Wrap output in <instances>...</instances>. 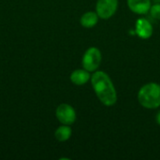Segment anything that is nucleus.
Returning <instances> with one entry per match:
<instances>
[{
  "mask_svg": "<svg viewBox=\"0 0 160 160\" xmlns=\"http://www.w3.org/2000/svg\"><path fill=\"white\" fill-rule=\"evenodd\" d=\"M92 87L99 101L107 106H113L117 101V93L110 76L100 70H96L91 76Z\"/></svg>",
  "mask_w": 160,
  "mask_h": 160,
  "instance_id": "1",
  "label": "nucleus"
},
{
  "mask_svg": "<svg viewBox=\"0 0 160 160\" xmlns=\"http://www.w3.org/2000/svg\"><path fill=\"white\" fill-rule=\"evenodd\" d=\"M138 101L145 109L153 110L160 107V84L149 82L138 92Z\"/></svg>",
  "mask_w": 160,
  "mask_h": 160,
  "instance_id": "2",
  "label": "nucleus"
},
{
  "mask_svg": "<svg viewBox=\"0 0 160 160\" xmlns=\"http://www.w3.org/2000/svg\"><path fill=\"white\" fill-rule=\"evenodd\" d=\"M102 60L101 52L97 47L88 48L82 59V68L89 72H95L100 66Z\"/></svg>",
  "mask_w": 160,
  "mask_h": 160,
  "instance_id": "3",
  "label": "nucleus"
},
{
  "mask_svg": "<svg viewBox=\"0 0 160 160\" xmlns=\"http://www.w3.org/2000/svg\"><path fill=\"white\" fill-rule=\"evenodd\" d=\"M55 116L62 125H68V126H71L72 124H74L77 119V115L74 108L67 103L60 104L56 108Z\"/></svg>",
  "mask_w": 160,
  "mask_h": 160,
  "instance_id": "4",
  "label": "nucleus"
},
{
  "mask_svg": "<svg viewBox=\"0 0 160 160\" xmlns=\"http://www.w3.org/2000/svg\"><path fill=\"white\" fill-rule=\"evenodd\" d=\"M118 8V0H98L96 12L100 19L108 20L112 18Z\"/></svg>",
  "mask_w": 160,
  "mask_h": 160,
  "instance_id": "5",
  "label": "nucleus"
},
{
  "mask_svg": "<svg viewBox=\"0 0 160 160\" xmlns=\"http://www.w3.org/2000/svg\"><path fill=\"white\" fill-rule=\"evenodd\" d=\"M136 34L143 39H147L153 35V25L145 18H140L136 21Z\"/></svg>",
  "mask_w": 160,
  "mask_h": 160,
  "instance_id": "6",
  "label": "nucleus"
},
{
  "mask_svg": "<svg viewBox=\"0 0 160 160\" xmlns=\"http://www.w3.org/2000/svg\"><path fill=\"white\" fill-rule=\"evenodd\" d=\"M129 9L140 15H143L149 12L151 8V0H127Z\"/></svg>",
  "mask_w": 160,
  "mask_h": 160,
  "instance_id": "7",
  "label": "nucleus"
},
{
  "mask_svg": "<svg viewBox=\"0 0 160 160\" xmlns=\"http://www.w3.org/2000/svg\"><path fill=\"white\" fill-rule=\"evenodd\" d=\"M89 80H91L90 72L87 71L84 68H79L75 69L70 74V81L75 85H83L85 84Z\"/></svg>",
  "mask_w": 160,
  "mask_h": 160,
  "instance_id": "8",
  "label": "nucleus"
},
{
  "mask_svg": "<svg viewBox=\"0 0 160 160\" xmlns=\"http://www.w3.org/2000/svg\"><path fill=\"white\" fill-rule=\"evenodd\" d=\"M98 19H99V16L98 15L97 12L87 11L82 15L81 19H80V22H81L82 26H83L85 28H93L94 26H96L98 24Z\"/></svg>",
  "mask_w": 160,
  "mask_h": 160,
  "instance_id": "9",
  "label": "nucleus"
},
{
  "mask_svg": "<svg viewBox=\"0 0 160 160\" xmlns=\"http://www.w3.org/2000/svg\"><path fill=\"white\" fill-rule=\"evenodd\" d=\"M72 135V129L68 125H62L59 128H56L54 132V137L58 142H67L70 139Z\"/></svg>",
  "mask_w": 160,
  "mask_h": 160,
  "instance_id": "10",
  "label": "nucleus"
},
{
  "mask_svg": "<svg viewBox=\"0 0 160 160\" xmlns=\"http://www.w3.org/2000/svg\"><path fill=\"white\" fill-rule=\"evenodd\" d=\"M149 12L152 18L155 20H160V4H155L151 6Z\"/></svg>",
  "mask_w": 160,
  "mask_h": 160,
  "instance_id": "11",
  "label": "nucleus"
},
{
  "mask_svg": "<svg viewBox=\"0 0 160 160\" xmlns=\"http://www.w3.org/2000/svg\"><path fill=\"white\" fill-rule=\"evenodd\" d=\"M156 121H157V123L160 126V112H158V114H157V116H156Z\"/></svg>",
  "mask_w": 160,
  "mask_h": 160,
  "instance_id": "12",
  "label": "nucleus"
}]
</instances>
